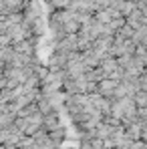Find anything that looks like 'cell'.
Segmentation results:
<instances>
[{
	"mask_svg": "<svg viewBox=\"0 0 147 149\" xmlns=\"http://www.w3.org/2000/svg\"><path fill=\"white\" fill-rule=\"evenodd\" d=\"M117 83L119 81H115V79H109V77H105V79H101L97 83V93L101 97H107V99H111L113 97V91H115V87H117Z\"/></svg>",
	"mask_w": 147,
	"mask_h": 149,
	"instance_id": "1",
	"label": "cell"
},
{
	"mask_svg": "<svg viewBox=\"0 0 147 149\" xmlns=\"http://www.w3.org/2000/svg\"><path fill=\"white\" fill-rule=\"evenodd\" d=\"M99 69L105 73V77H109V74L113 73V71H117L119 69V65H117V58H113V56H105V58H101V63H99Z\"/></svg>",
	"mask_w": 147,
	"mask_h": 149,
	"instance_id": "3",
	"label": "cell"
},
{
	"mask_svg": "<svg viewBox=\"0 0 147 149\" xmlns=\"http://www.w3.org/2000/svg\"><path fill=\"white\" fill-rule=\"evenodd\" d=\"M12 49L16 50V52H20V54H24V56H34V42H32L30 38H24V40L14 42Z\"/></svg>",
	"mask_w": 147,
	"mask_h": 149,
	"instance_id": "2",
	"label": "cell"
}]
</instances>
